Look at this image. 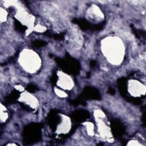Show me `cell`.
I'll return each mask as SVG.
<instances>
[{
  "instance_id": "cell-1",
  "label": "cell",
  "mask_w": 146,
  "mask_h": 146,
  "mask_svg": "<svg viewBox=\"0 0 146 146\" xmlns=\"http://www.w3.org/2000/svg\"><path fill=\"white\" fill-rule=\"evenodd\" d=\"M100 51L104 60L111 66H120L125 61L127 47L123 39L117 35H107L100 42Z\"/></svg>"
},
{
  "instance_id": "cell-6",
  "label": "cell",
  "mask_w": 146,
  "mask_h": 146,
  "mask_svg": "<svg viewBox=\"0 0 146 146\" xmlns=\"http://www.w3.org/2000/svg\"><path fill=\"white\" fill-rule=\"evenodd\" d=\"M8 13L7 11L2 7H1V23L6 22L7 20Z\"/></svg>"
},
{
  "instance_id": "cell-3",
  "label": "cell",
  "mask_w": 146,
  "mask_h": 146,
  "mask_svg": "<svg viewBox=\"0 0 146 146\" xmlns=\"http://www.w3.org/2000/svg\"><path fill=\"white\" fill-rule=\"evenodd\" d=\"M127 90L129 95L133 97L139 98L145 94V83L136 79H130L127 83Z\"/></svg>"
},
{
  "instance_id": "cell-4",
  "label": "cell",
  "mask_w": 146,
  "mask_h": 146,
  "mask_svg": "<svg viewBox=\"0 0 146 146\" xmlns=\"http://www.w3.org/2000/svg\"><path fill=\"white\" fill-rule=\"evenodd\" d=\"M57 85L59 88L64 90H71L74 86V82L73 79L66 73L63 72H59L58 73Z\"/></svg>"
},
{
  "instance_id": "cell-5",
  "label": "cell",
  "mask_w": 146,
  "mask_h": 146,
  "mask_svg": "<svg viewBox=\"0 0 146 146\" xmlns=\"http://www.w3.org/2000/svg\"><path fill=\"white\" fill-rule=\"evenodd\" d=\"M9 113L6 107L1 103V122L5 123L8 119Z\"/></svg>"
},
{
  "instance_id": "cell-2",
  "label": "cell",
  "mask_w": 146,
  "mask_h": 146,
  "mask_svg": "<svg viewBox=\"0 0 146 146\" xmlns=\"http://www.w3.org/2000/svg\"><path fill=\"white\" fill-rule=\"evenodd\" d=\"M17 62L24 72L30 75L36 74L42 66V59L39 54L29 47L24 48L20 51Z\"/></svg>"
}]
</instances>
